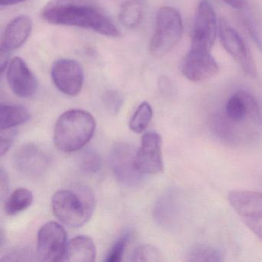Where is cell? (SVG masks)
Listing matches in <instances>:
<instances>
[{
  "instance_id": "12",
  "label": "cell",
  "mask_w": 262,
  "mask_h": 262,
  "mask_svg": "<svg viewBox=\"0 0 262 262\" xmlns=\"http://www.w3.org/2000/svg\"><path fill=\"white\" fill-rule=\"evenodd\" d=\"M136 151L129 144L117 143L110 152V166L119 182L135 185L142 181V176L135 167Z\"/></svg>"
},
{
  "instance_id": "30",
  "label": "cell",
  "mask_w": 262,
  "mask_h": 262,
  "mask_svg": "<svg viewBox=\"0 0 262 262\" xmlns=\"http://www.w3.org/2000/svg\"><path fill=\"white\" fill-rule=\"evenodd\" d=\"M24 0H0V4L2 6H12L19 4Z\"/></svg>"
},
{
  "instance_id": "25",
  "label": "cell",
  "mask_w": 262,
  "mask_h": 262,
  "mask_svg": "<svg viewBox=\"0 0 262 262\" xmlns=\"http://www.w3.org/2000/svg\"><path fill=\"white\" fill-rule=\"evenodd\" d=\"M161 253L152 245H143L135 250L133 261H161Z\"/></svg>"
},
{
  "instance_id": "7",
  "label": "cell",
  "mask_w": 262,
  "mask_h": 262,
  "mask_svg": "<svg viewBox=\"0 0 262 262\" xmlns=\"http://www.w3.org/2000/svg\"><path fill=\"white\" fill-rule=\"evenodd\" d=\"M219 28L217 16L211 3L208 0H200L191 32V49L211 52Z\"/></svg>"
},
{
  "instance_id": "6",
  "label": "cell",
  "mask_w": 262,
  "mask_h": 262,
  "mask_svg": "<svg viewBox=\"0 0 262 262\" xmlns=\"http://www.w3.org/2000/svg\"><path fill=\"white\" fill-rule=\"evenodd\" d=\"M228 201L241 220L262 240V193L252 191H231Z\"/></svg>"
},
{
  "instance_id": "29",
  "label": "cell",
  "mask_w": 262,
  "mask_h": 262,
  "mask_svg": "<svg viewBox=\"0 0 262 262\" xmlns=\"http://www.w3.org/2000/svg\"><path fill=\"white\" fill-rule=\"evenodd\" d=\"M227 5L231 7V8L239 10L243 7V0H222Z\"/></svg>"
},
{
  "instance_id": "3",
  "label": "cell",
  "mask_w": 262,
  "mask_h": 262,
  "mask_svg": "<svg viewBox=\"0 0 262 262\" xmlns=\"http://www.w3.org/2000/svg\"><path fill=\"white\" fill-rule=\"evenodd\" d=\"M94 117L82 110H71L61 115L54 130V143L58 150L71 153L85 146L94 134Z\"/></svg>"
},
{
  "instance_id": "13",
  "label": "cell",
  "mask_w": 262,
  "mask_h": 262,
  "mask_svg": "<svg viewBox=\"0 0 262 262\" xmlns=\"http://www.w3.org/2000/svg\"><path fill=\"white\" fill-rule=\"evenodd\" d=\"M51 77L56 88L70 96L80 93L85 80L80 64L72 59H61L55 62L51 70Z\"/></svg>"
},
{
  "instance_id": "20",
  "label": "cell",
  "mask_w": 262,
  "mask_h": 262,
  "mask_svg": "<svg viewBox=\"0 0 262 262\" xmlns=\"http://www.w3.org/2000/svg\"><path fill=\"white\" fill-rule=\"evenodd\" d=\"M186 260L191 262H219L223 260L222 252L211 245L199 244L190 248Z\"/></svg>"
},
{
  "instance_id": "18",
  "label": "cell",
  "mask_w": 262,
  "mask_h": 262,
  "mask_svg": "<svg viewBox=\"0 0 262 262\" xmlns=\"http://www.w3.org/2000/svg\"><path fill=\"white\" fill-rule=\"evenodd\" d=\"M28 110L20 105H2L0 107V128L12 129L30 120Z\"/></svg>"
},
{
  "instance_id": "28",
  "label": "cell",
  "mask_w": 262,
  "mask_h": 262,
  "mask_svg": "<svg viewBox=\"0 0 262 262\" xmlns=\"http://www.w3.org/2000/svg\"><path fill=\"white\" fill-rule=\"evenodd\" d=\"M1 132H2V133H1L0 151H1V156H4L10 149V146H11L13 140H14L16 131L12 128V129L1 130Z\"/></svg>"
},
{
  "instance_id": "4",
  "label": "cell",
  "mask_w": 262,
  "mask_h": 262,
  "mask_svg": "<svg viewBox=\"0 0 262 262\" xmlns=\"http://www.w3.org/2000/svg\"><path fill=\"white\" fill-rule=\"evenodd\" d=\"M51 205L53 214L60 222L71 228H79L93 215L94 196L85 186L59 190L53 196Z\"/></svg>"
},
{
  "instance_id": "8",
  "label": "cell",
  "mask_w": 262,
  "mask_h": 262,
  "mask_svg": "<svg viewBox=\"0 0 262 262\" xmlns=\"http://www.w3.org/2000/svg\"><path fill=\"white\" fill-rule=\"evenodd\" d=\"M219 39L227 53L240 66L248 76H257V67L251 50L239 33L225 19L219 21Z\"/></svg>"
},
{
  "instance_id": "23",
  "label": "cell",
  "mask_w": 262,
  "mask_h": 262,
  "mask_svg": "<svg viewBox=\"0 0 262 262\" xmlns=\"http://www.w3.org/2000/svg\"><path fill=\"white\" fill-rule=\"evenodd\" d=\"M130 240H131V232L129 231L122 233L112 245L111 248L107 254L106 258L105 259V261H121L125 254V250L128 247Z\"/></svg>"
},
{
  "instance_id": "27",
  "label": "cell",
  "mask_w": 262,
  "mask_h": 262,
  "mask_svg": "<svg viewBox=\"0 0 262 262\" xmlns=\"http://www.w3.org/2000/svg\"><path fill=\"white\" fill-rule=\"evenodd\" d=\"M104 103L111 113H116L122 107L123 99L117 92H110L104 97Z\"/></svg>"
},
{
  "instance_id": "21",
  "label": "cell",
  "mask_w": 262,
  "mask_h": 262,
  "mask_svg": "<svg viewBox=\"0 0 262 262\" xmlns=\"http://www.w3.org/2000/svg\"><path fill=\"white\" fill-rule=\"evenodd\" d=\"M142 9L138 0H128L122 5L119 14L121 24L128 28L136 27L142 19Z\"/></svg>"
},
{
  "instance_id": "16",
  "label": "cell",
  "mask_w": 262,
  "mask_h": 262,
  "mask_svg": "<svg viewBox=\"0 0 262 262\" xmlns=\"http://www.w3.org/2000/svg\"><path fill=\"white\" fill-rule=\"evenodd\" d=\"M32 30L33 23L30 18L18 16L6 28L1 40V50L10 52L22 47L31 34Z\"/></svg>"
},
{
  "instance_id": "24",
  "label": "cell",
  "mask_w": 262,
  "mask_h": 262,
  "mask_svg": "<svg viewBox=\"0 0 262 262\" xmlns=\"http://www.w3.org/2000/svg\"><path fill=\"white\" fill-rule=\"evenodd\" d=\"M102 160L96 151L88 150L82 154L79 161V168L85 174H96L100 170Z\"/></svg>"
},
{
  "instance_id": "10",
  "label": "cell",
  "mask_w": 262,
  "mask_h": 262,
  "mask_svg": "<svg viewBox=\"0 0 262 262\" xmlns=\"http://www.w3.org/2000/svg\"><path fill=\"white\" fill-rule=\"evenodd\" d=\"M135 167L142 174H158L164 171L160 135L156 132L143 135L135 156Z\"/></svg>"
},
{
  "instance_id": "14",
  "label": "cell",
  "mask_w": 262,
  "mask_h": 262,
  "mask_svg": "<svg viewBox=\"0 0 262 262\" xmlns=\"http://www.w3.org/2000/svg\"><path fill=\"white\" fill-rule=\"evenodd\" d=\"M48 155L34 144H27L15 153L13 163L16 169L24 176L36 178L44 174L49 165Z\"/></svg>"
},
{
  "instance_id": "19",
  "label": "cell",
  "mask_w": 262,
  "mask_h": 262,
  "mask_svg": "<svg viewBox=\"0 0 262 262\" xmlns=\"http://www.w3.org/2000/svg\"><path fill=\"white\" fill-rule=\"evenodd\" d=\"M33 194L27 188H17L7 198L5 202L6 214L15 216L27 210L33 204Z\"/></svg>"
},
{
  "instance_id": "17",
  "label": "cell",
  "mask_w": 262,
  "mask_h": 262,
  "mask_svg": "<svg viewBox=\"0 0 262 262\" xmlns=\"http://www.w3.org/2000/svg\"><path fill=\"white\" fill-rule=\"evenodd\" d=\"M96 257V248L93 241L87 236L81 235L68 242L62 261L93 262Z\"/></svg>"
},
{
  "instance_id": "26",
  "label": "cell",
  "mask_w": 262,
  "mask_h": 262,
  "mask_svg": "<svg viewBox=\"0 0 262 262\" xmlns=\"http://www.w3.org/2000/svg\"><path fill=\"white\" fill-rule=\"evenodd\" d=\"M159 220L161 222H169L173 220L176 214V206L171 197H166L162 199L157 208Z\"/></svg>"
},
{
  "instance_id": "2",
  "label": "cell",
  "mask_w": 262,
  "mask_h": 262,
  "mask_svg": "<svg viewBox=\"0 0 262 262\" xmlns=\"http://www.w3.org/2000/svg\"><path fill=\"white\" fill-rule=\"evenodd\" d=\"M42 17L54 25L82 27L108 37L120 36L106 13L92 0H53L46 6Z\"/></svg>"
},
{
  "instance_id": "9",
  "label": "cell",
  "mask_w": 262,
  "mask_h": 262,
  "mask_svg": "<svg viewBox=\"0 0 262 262\" xmlns=\"http://www.w3.org/2000/svg\"><path fill=\"white\" fill-rule=\"evenodd\" d=\"M67 245V231L60 224L52 221L41 227L38 233V252L41 260H63Z\"/></svg>"
},
{
  "instance_id": "22",
  "label": "cell",
  "mask_w": 262,
  "mask_h": 262,
  "mask_svg": "<svg viewBox=\"0 0 262 262\" xmlns=\"http://www.w3.org/2000/svg\"><path fill=\"white\" fill-rule=\"evenodd\" d=\"M153 117V110L148 102L139 105L130 119L129 128L133 133H142L146 129Z\"/></svg>"
},
{
  "instance_id": "1",
  "label": "cell",
  "mask_w": 262,
  "mask_h": 262,
  "mask_svg": "<svg viewBox=\"0 0 262 262\" xmlns=\"http://www.w3.org/2000/svg\"><path fill=\"white\" fill-rule=\"evenodd\" d=\"M214 134L226 143L243 145L254 140L262 125L260 107L255 98L238 90L225 102L223 111L213 119Z\"/></svg>"
},
{
  "instance_id": "11",
  "label": "cell",
  "mask_w": 262,
  "mask_h": 262,
  "mask_svg": "<svg viewBox=\"0 0 262 262\" xmlns=\"http://www.w3.org/2000/svg\"><path fill=\"white\" fill-rule=\"evenodd\" d=\"M219 65L209 51L191 49L181 64V72L193 82L209 80L219 73Z\"/></svg>"
},
{
  "instance_id": "15",
  "label": "cell",
  "mask_w": 262,
  "mask_h": 262,
  "mask_svg": "<svg viewBox=\"0 0 262 262\" xmlns=\"http://www.w3.org/2000/svg\"><path fill=\"white\" fill-rule=\"evenodd\" d=\"M7 81L12 91L21 98H30L37 90V79L21 58L12 59L7 69Z\"/></svg>"
},
{
  "instance_id": "5",
  "label": "cell",
  "mask_w": 262,
  "mask_h": 262,
  "mask_svg": "<svg viewBox=\"0 0 262 262\" xmlns=\"http://www.w3.org/2000/svg\"><path fill=\"white\" fill-rule=\"evenodd\" d=\"M183 24L180 13L174 7H162L156 14V29L150 42L149 51L155 58L169 53L181 40Z\"/></svg>"
}]
</instances>
